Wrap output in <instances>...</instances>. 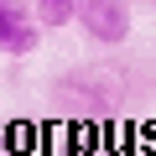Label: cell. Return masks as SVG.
I'll use <instances>...</instances> for the list:
<instances>
[{
  "label": "cell",
  "instance_id": "1",
  "mask_svg": "<svg viewBox=\"0 0 156 156\" xmlns=\"http://www.w3.org/2000/svg\"><path fill=\"white\" fill-rule=\"evenodd\" d=\"M73 21L83 26V37L99 42V47L130 42V26H135L130 0H73Z\"/></svg>",
  "mask_w": 156,
  "mask_h": 156
},
{
  "label": "cell",
  "instance_id": "2",
  "mask_svg": "<svg viewBox=\"0 0 156 156\" xmlns=\"http://www.w3.org/2000/svg\"><path fill=\"white\" fill-rule=\"evenodd\" d=\"M37 47H42V26L31 16V0H0V52L31 57Z\"/></svg>",
  "mask_w": 156,
  "mask_h": 156
},
{
  "label": "cell",
  "instance_id": "3",
  "mask_svg": "<svg viewBox=\"0 0 156 156\" xmlns=\"http://www.w3.org/2000/svg\"><path fill=\"white\" fill-rule=\"evenodd\" d=\"M31 16L42 31H62L73 26V0H31Z\"/></svg>",
  "mask_w": 156,
  "mask_h": 156
},
{
  "label": "cell",
  "instance_id": "4",
  "mask_svg": "<svg viewBox=\"0 0 156 156\" xmlns=\"http://www.w3.org/2000/svg\"><path fill=\"white\" fill-rule=\"evenodd\" d=\"M89 156H104V151H89Z\"/></svg>",
  "mask_w": 156,
  "mask_h": 156
}]
</instances>
